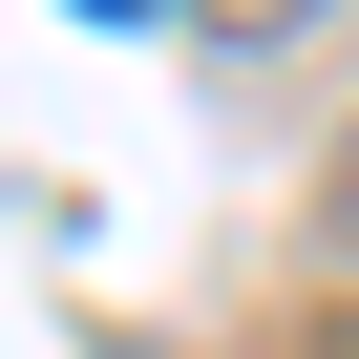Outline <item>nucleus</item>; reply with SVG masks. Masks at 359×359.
<instances>
[{"instance_id":"f257e3e1","label":"nucleus","mask_w":359,"mask_h":359,"mask_svg":"<svg viewBox=\"0 0 359 359\" xmlns=\"http://www.w3.org/2000/svg\"><path fill=\"white\" fill-rule=\"evenodd\" d=\"M212 22H254V43H275V22H317V0H212Z\"/></svg>"},{"instance_id":"f03ea898","label":"nucleus","mask_w":359,"mask_h":359,"mask_svg":"<svg viewBox=\"0 0 359 359\" xmlns=\"http://www.w3.org/2000/svg\"><path fill=\"white\" fill-rule=\"evenodd\" d=\"M106 22H127V0H106Z\"/></svg>"}]
</instances>
